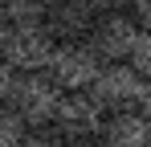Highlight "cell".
<instances>
[{
  "label": "cell",
  "mask_w": 151,
  "mask_h": 147,
  "mask_svg": "<svg viewBox=\"0 0 151 147\" xmlns=\"http://www.w3.org/2000/svg\"><path fill=\"white\" fill-rule=\"evenodd\" d=\"M21 135H25V122L17 119L8 106H0V147H17Z\"/></svg>",
  "instance_id": "obj_10"
},
{
  "label": "cell",
  "mask_w": 151,
  "mask_h": 147,
  "mask_svg": "<svg viewBox=\"0 0 151 147\" xmlns=\"http://www.w3.org/2000/svg\"><path fill=\"white\" fill-rule=\"evenodd\" d=\"M78 147H98V143H78Z\"/></svg>",
  "instance_id": "obj_14"
},
{
  "label": "cell",
  "mask_w": 151,
  "mask_h": 147,
  "mask_svg": "<svg viewBox=\"0 0 151 147\" xmlns=\"http://www.w3.org/2000/svg\"><path fill=\"white\" fill-rule=\"evenodd\" d=\"M135 70L151 78V29H139V37H135V49H131V57H127Z\"/></svg>",
  "instance_id": "obj_8"
},
{
  "label": "cell",
  "mask_w": 151,
  "mask_h": 147,
  "mask_svg": "<svg viewBox=\"0 0 151 147\" xmlns=\"http://www.w3.org/2000/svg\"><path fill=\"white\" fill-rule=\"evenodd\" d=\"M135 37H139V24L131 12H102L86 29V45L94 49L98 61H127L135 49Z\"/></svg>",
  "instance_id": "obj_4"
},
{
  "label": "cell",
  "mask_w": 151,
  "mask_h": 147,
  "mask_svg": "<svg viewBox=\"0 0 151 147\" xmlns=\"http://www.w3.org/2000/svg\"><path fill=\"white\" fill-rule=\"evenodd\" d=\"M12 82H17V70L0 57V106H8V94H12Z\"/></svg>",
  "instance_id": "obj_11"
},
{
  "label": "cell",
  "mask_w": 151,
  "mask_h": 147,
  "mask_svg": "<svg viewBox=\"0 0 151 147\" xmlns=\"http://www.w3.org/2000/svg\"><path fill=\"white\" fill-rule=\"evenodd\" d=\"M61 94H65V90H61L45 70L17 74L12 94H8V110L25 122V127H49V122H53V110H57V102H61Z\"/></svg>",
  "instance_id": "obj_1"
},
{
  "label": "cell",
  "mask_w": 151,
  "mask_h": 147,
  "mask_svg": "<svg viewBox=\"0 0 151 147\" xmlns=\"http://www.w3.org/2000/svg\"><path fill=\"white\" fill-rule=\"evenodd\" d=\"M135 110H139V115H143V122L151 127V78L143 82V94H139V106H135Z\"/></svg>",
  "instance_id": "obj_13"
},
{
  "label": "cell",
  "mask_w": 151,
  "mask_h": 147,
  "mask_svg": "<svg viewBox=\"0 0 151 147\" xmlns=\"http://www.w3.org/2000/svg\"><path fill=\"white\" fill-rule=\"evenodd\" d=\"M17 147H65V139L53 127H25V135H21Z\"/></svg>",
  "instance_id": "obj_9"
},
{
  "label": "cell",
  "mask_w": 151,
  "mask_h": 147,
  "mask_svg": "<svg viewBox=\"0 0 151 147\" xmlns=\"http://www.w3.org/2000/svg\"><path fill=\"white\" fill-rule=\"evenodd\" d=\"M143 74L135 70L131 61H102L98 74H94V82L86 86V94L98 102L106 115H114V110H135L139 106V94H143Z\"/></svg>",
  "instance_id": "obj_2"
},
{
  "label": "cell",
  "mask_w": 151,
  "mask_h": 147,
  "mask_svg": "<svg viewBox=\"0 0 151 147\" xmlns=\"http://www.w3.org/2000/svg\"><path fill=\"white\" fill-rule=\"evenodd\" d=\"M98 57H94V49L86 45V41H57L49 53V66H45V74H49L53 82L70 94V90H86L90 82H94V74H98Z\"/></svg>",
  "instance_id": "obj_5"
},
{
  "label": "cell",
  "mask_w": 151,
  "mask_h": 147,
  "mask_svg": "<svg viewBox=\"0 0 151 147\" xmlns=\"http://www.w3.org/2000/svg\"><path fill=\"white\" fill-rule=\"evenodd\" d=\"M98 147H151V127L139 110H114L102 119Z\"/></svg>",
  "instance_id": "obj_7"
},
{
  "label": "cell",
  "mask_w": 151,
  "mask_h": 147,
  "mask_svg": "<svg viewBox=\"0 0 151 147\" xmlns=\"http://www.w3.org/2000/svg\"><path fill=\"white\" fill-rule=\"evenodd\" d=\"M131 8H135V24L151 29V0H131Z\"/></svg>",
  "instance_id": "obj_12"
},
{
  "label": "cell",
  "mask_w": 151,
  "mask_h": 147,
  "mask_svg": "<svg viewBox=\"0 0 151 147\" xmlns=\"http://www.w3.org/2000/svg\"><path fill=\"white\" fill-rule=\"evenodd\" d=\"M53 41L45 24H12L8 29V41L0 49V57L12 66L17 74H37L49 66V53H53Z\"/></svg>",
  "instance_id": "obj_6"
},
{
  "label": "cell",
  "mask_w": 151,
  "mask_h": 147,
  "mask_svg": "<svg viewBox=\"0 0 151 147\" xmlns=\"http://www.w3.org/2000/svg\"><path fill=\"white\" fill-rule=\"evenodd\" d=\"M102 119H106V110H102L86 90H70V94H61L49 127L65 139V143H90V139H98Z\"/></svg>",
  "instance_id": "obj_3"
}]
</instances>
